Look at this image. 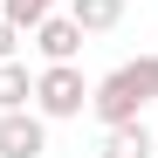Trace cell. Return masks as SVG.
<instances>
[{"label": "cell", "instance_id": "52a82bcc", "mask_svg": "<svg viewBox=\"0 0 158 158\" xmlns=\"http://www.w3.org/2000/svg\"><path fill=\"white\" fill-rule=\"evenodd\" d=\"M35 103V76H28V62H0V110H28Z\"/></svg>", "mask_w": 158, "mask_h": 158}, {"label": "cell", "instance_id": "6da1fadb", "mask_svg": "<svg viewBox=\"0 0 158 158\" xmlns=\"http://www.w3.org/2000/svg\"><path fill=\"white\" fill-rule=\"evenodd\" d=\"M158 103V55H138V62H117L103 83H89V117L96 124H131Z\"/></svg>", "mask_w": 158, "mask_h": 158}, {"label": "cell", "instance_id": "3957f363", "mask_svg": "<svg viewBox=\"0 0 158 158\" xmlns=\"http://www.w3.org/2000/svg\"><path fill=\"white\" fill-rule=\"evenodd\" d=\"M48 151V117L35 110H0V158H41Z\"/></svg>", "mask_w": 158, "mask_h": 158}, {"label": "cell", "instance_id": "ba28073f", "mask_svg": "<svg viewBox=\"0 0 158 158\" xmlns=\"http://www.w3.org/2000/svg\"><path fill=\"white\" fill-rule=\"evenodd\" d=\"M0 14H7L21 35H28L35 21H48V14H55V0H0Z\"/></svg>", "mask_w": 158, "mask_h": 158}, {"label": "cell", "instance_id": "8992f818", "mask_svg": "<svg viewBox=\"0 0 158 158\" xmlns=\"http://www.w3.org/2000/svg\"><path fill=\"white\" fill-rule=\"evenodd\" d=\"M69 21L83 35H110L117 21H124V0H69Z\"/></svg>", "mask_w": 158, "mask_h": 158}, {"label": "cell", "instance_id": "9c48e42d", "mask_svg": "<svg viewBox=\"0 0 158 158\" xmlns=\"http://www.w3.org/2000/svg\"><path fill=\"white\" fill-rule=\"evenodd\" d=\"M21 41H28V35H21V28H14V21H7V14H0V62H7V55H14V48H21Z\"/></svg>", "mask_w": 158, "mask_h": 158}, {"label": "cell", "instance_id": "277c9868", "mask_svg": "<svg viewBox=\"0 0 158 158\" xmlns=\"http://www.w3.org/2000/svg\"><path fill=\"white\" fill-rule=\"evenodd\" d=\"M35 48H41V62H76L83 55V28H76L69 14H48V21H35Z\"/></svg>", "mask_w": 158, "mask_h": 158}, {"label": "cell", "instance_id": "7a4b0ae2", "mask_svg": "<svg viewBox=\"0 0 158 158\" xmlns=\"http://www.w3.org/2000/svg\"><path fill=\"white\" fill-rule=\"evenodd\" d=\"M35 110H41L48 124L83 117V110H89V76L76 69V62H41V76H35Z\"/></svg>", "mask_w": 158, "mask_h": 158}, {"label": "cell", "instance_id": "5b68a950", "mask_svg": "<svg viewBox=\"0 0 158 158\" xmlns=\"http://www.w3.org/2000/svg\"><path fill=\"white\" fill-rule=\"evenodd\" d=\"M158 144H151V131H144V117H131V124H103V144H96V158H151Z\"/></svg>", "mask_w": 158, "mask_h": 158}]
</instances>
